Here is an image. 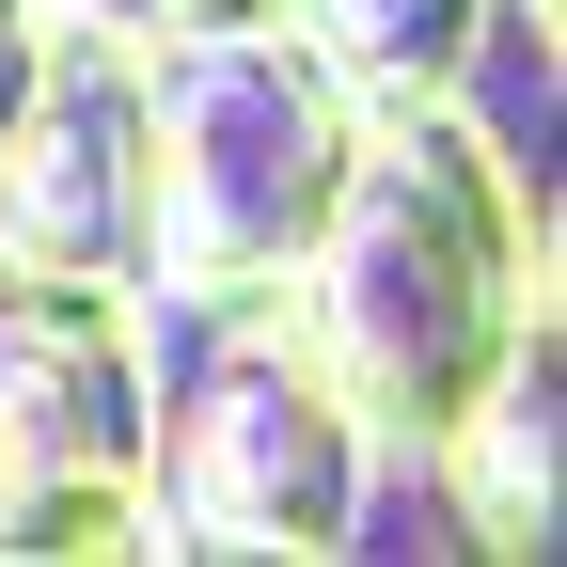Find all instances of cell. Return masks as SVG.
Returning <instances> with one entry per match:
<instances>
[{
	"label": "cell",
	"instance_id": "1",
	"mask_svg": "<svg viewBox=\"0 0 567 567\" xmlns=\"http://www.w3.org/2000/svg\"><path fill=\"white\" fill-rule=\"evenodd\" d=\"M284 316L379 425V457H425L520 347H551V205L520 189L505 126L473 95L363 111L300 268H284Z\"/></svg>",
	"mask_w": 567,
	"mask_h": 567
},
{
	"label": "cell",
	"instance_id": "2",
	"mask_svg": "<svg viewBox=\"0 0 567 567\" xmlns=\"http://www.w3.org/2000/svg\"><path fill=\"white\" fill-rule=\"evenodd\" d=\"M363 142V95L284 0H174L142 32V284L189 316L268 300Z\"/></svg>",
	"mask_w": 567,
	"mask_h": 567
},
{
	"label": "cell",
	"instance_id": "3",
	"mask_svg": "<svg viewBox=\"0 0 567 567\" xmlns=\"http://www.w3.org/2000/svg\"><path fill=\"white\" fill-rule=\"evenodd\" d=\"M158 551H252V567H331L363 551V505H379V425L347 410V379L300 347V316L268 300H221L205 363L174 379L158 410Z\"/></svg>",
	"mask_w": 567,
	"mask_h": 567
},
{
	"label": "cell",
	"instance_id": "4",
	"mask_svg": "<svg viewBox=\"0 0 567 567\" xmlns=\"http://www.w3.org/2000/svg\"><path fill=\"white\" fill-rule=\"evenodd\" d=\"M158 347L142 284L0 268V551H158Z\"/></svg>",
	"mask_w": 567,
	"mask_h": 567
},
{
	"label": "cell",
	"instance_id": "5",
	"mask_svg": "<svg viewBox=\"0 0 567 567\" xmlns=\"http://www.w3.org/2000/svg\"><path fill=\"white\" fill-rule=\"evenodd\" d=\"M0 268L142 284V32H48L0 111Z\"/></svg>",
	"mask_w": 567,
	"mask_h": 567
},
{
	"label": "cell",
	"instance_id": "6",
	"mask_svg": "<svg viewBox=\"0 0 567 567\" xmlns=\"http://www.w3.org/2000/svg\"><path fill=\"white\" fill-rule=\"evenodd\" d=\"M425 473H442V505L473 551H551V347H520L505 379H488L442 442H425Z\"/></svg>",
	"mask_w": 567,
	"mask_h": 567
},
{
	"label": "cell",
	"instance_id": "7",
	"mask_svg": "<svg viewBox=\"0 0 567 567\" xmlns=\"http://www.w3.org/2000/svg\"><path fill=\"white\" fill-rule=\"evenodd\" d=\"M316 32V63L363 111H425V95H473L488 48H505V0H284Z\"/></svg>",
	"mask_w": 567,
	"mask_h": 567
},
{
	"label": "cell",
	"instance_id": "8",
	"mask_svg": "<svg viewBox=\"0 0 567 567\" xmlns=\"http://www.w3.org/2000/svg\"><path fill=\"white\" fill-rule=\"evenodd\" d=\"M32 17H48V32H158L174 0H32Z\"/></svg>",
	"mask_w": 567,
	"mask_h": 567
},
{
	"label": "cell",
	"instance_id": "9",
	"mask_svg": "<svg viewBox=\"0 0 567 567\" xmlns=\"http://www.w3.org/2000/svg\"><path fill=\"white\" fill-rule=\"evenodd\" d=\"M32 63H48V17H32V0H0V111L32 95Z\"/></svg>",
	"mask_w": 567,
	"mask_h": 567
}]
</instances>
